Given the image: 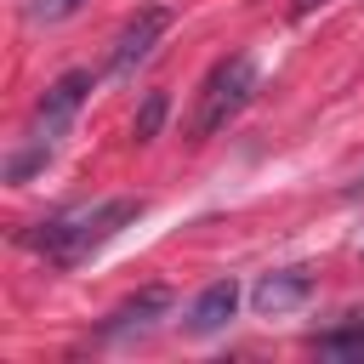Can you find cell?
<instances>
[{
  "mask_svg": "<svg viewBox=\"0 0 364 364\" xmlns=\"http://www.w3.org/2000/svg\"><path fill=\"white\" fill-rule=\"evenodd\" d=\"M142 216H148V199H142V193L85 199V205H63V210L28 222V228L17 233V245L34 250V256L51 262V267H80V262H91L108 239H119V233H125L131 222H142Z\"/></svg>",
  "mask_w": 364,
  "mask_h": 364,
  "instance_id": "cell-1",
  "label": "cell"
},
{
  "mask_svg": "<svg viewBox=\"0 0 364 364\" xmlns=\"http://www.w3.org/2000/svg\"><path fill=\"white\" fill-rule=\"evenodd\" d=\"M262 91V68H256V57L250 51H233V57H222V63H210V74L199 80V91H193V114H188V142H210L216 131H228L245 108H250V97Z\"/></svg>",
  "mask_w": 364,
  "mask_h": 364,
  "instance_id": "cell-2",
  "label": "cell"
},
{
  "mask_svg": "<svg viewBox=\"0 0 364 364\" xmlns=\"http://www.w3.org/2000/svg\"><path fill=\"white\" fill-rule=\"evenodd\" d=\"M91 91H97V74H91V68H68V74H57V80L46 85V97L34 102L23 142H46V148H57V142H63V131L74 125V114L85 108V97H91Z\"/></svg>",
  "mask_w": 364,
  "mask_h": 364,
  "instance_id": "cell-3",
  "label": "cell"
},
{
  "mask_svg": "<svg viewBox=\"0 0 364 364\" xmlns=\"http://www.w3.org/2000/svg\"><path fill=\"white\" fill-rule=\"evenodd\" d=\"M165 28H171V6H136L125 23H119V34H114V46H108V74H136L148 57H154V46L165 40Z\"/></svg>",
  "mask_w": 364,
  "mask_h": 364,
  "instance_id": "cell-4",
  "label": "cell"
},
{
  "mask_svg": "<svg viewBox=\"0 0 364 364\" xmlns=\"http://www.w3.org/2000/svg\"><path fill=\"white\" fill-rule=\"evenodd\" d=\"M176 307V290L171 284H142L136 296H125L102 324H97V341H125V336H148L165 313Z\"/></svg>",
  "mask_w": 364,
  "mask_h": 364,
  "instance_id": "cell-5",
  "label": "cell"
},
{
  "mask_svg": "<svg viewBox=\"0 0 364 364\" xmlns=\"http://www.w3.org/2000/svg\"><path fill=\"white\" fill-rule=\"evenodd\" d=\"M313 296V273L307 267H273V273H262L256 284H250V307L256 313H290V307H301Z\"/></svg>",
  "mask_w": 364,
  "mask_h": 364,
  "instance_id": "cell-6",
  "label": "cell"
},
{
  "mask_svg": "<svg viewBox=\"0 0 364 364\" xmlns=\"http://www.w3.org/2000/svg\"><path fill=\"white\" fill-rule=\"evenodd\" d=\"M233 313H239V279H216V284H205V290L193 296L182 330H188V336H216V330H228Z\"/></svg>",
  "mask_w": 364,
  "mask_h": 364,
  "instance_id": "cell-7",
  "label": "cell"
},
{
  "mask_svg": "<svg viewBox=\"0 0 364 364\" xmlns=\"http://www.w3.org/2000/svg\"><path fill=\"white\" fill-rule=\"evenodd\" d=\"M313 353L318 358H341V364H364V313H347V324L318 330L313 336Z\"/></svg>",
  "mask_w": 364,
  "mask_h": 364,
  "instance_id": "cell-8",
  "label": "cell"
},
{
  "mask_svg": "<svg viewBox=\"0 0 364 364\" xmlns=\"http://www.w3.org/2000/svg\"><path fill=\"white\" fill-rule=\"evenodd\" d=\"M165 114H171V91H148V97H142V108L131 114V142H136V148H148V142L165 131Z\"/></svg>",
  "mask_w": 364,
  "mask_h": 364,
  "instance_id": "cell-9",
  "label": "cell"
},
{
  "mask_svg": "<svg viewBox=\"0 0 364 364\" xmlns=\"http://www.w3.org/2000/svg\"><path fill=\"white\" fill-rule=\"evenodd\" d=\"M51 154H57V148H46V142H23V148L6 159V182H28L34 171H46V165H51Z\"/></svg>",
  "mask_w": 364,
  "mask_h": 364,
  "instance_id": "cell-10",
  "label": "cell"
},
{
  "mask_svg": "<svg viewBox=\"0 0 364 364\" xmlns=\"http://www.w3.org/2000/svg\"><path fill=\"white\" fill-rule=\"evenodd\" d=\"M85 0H28V23H63V17H74Z\"/></svg>",
  "mask_w": 364,
  "mask_h": 364,
  "instance_id": "cell-11",
  "label": "cell"
},
{
  "mask_svg": "<svg viewBox=\"0 0 364 364\" xmlns=\"http://www.w3.org/2000/svg\"><path fill=\"white\" fill-rule=\"evenodd\" d=\"M318 6H330V0H290V17H313Z\"/></svg>",
  "mask_w": 364,
  "mask_h": 364,
  "instance_id": "cell-12",
  "label": "cell"
}]
</instances>
